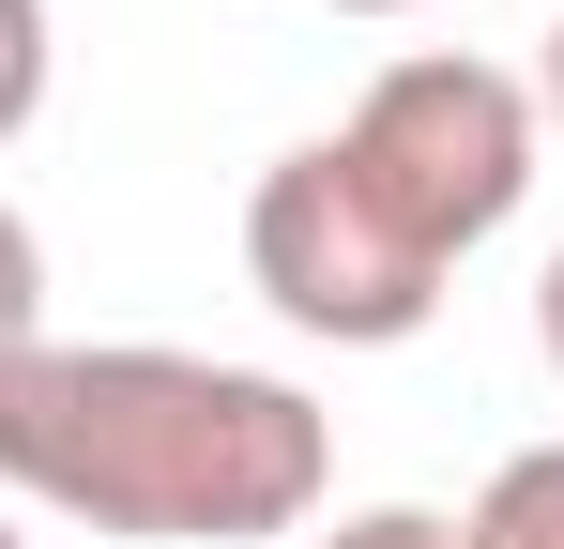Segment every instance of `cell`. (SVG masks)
Returning <instances> with one entry per match:
<instances>
[{
	"mask_svg": "<svg viewBox=\"0 0 564 549\" xmlns=\"http://www.w3.org/2000/svg\"><path fill=\"white\" fill-rule=\"evenodd\" d=\"M0 488L138 549H260L321 519L336 428L275 366L153 352V336H46L31 366H0Z\"/></svg>",
	"mask_w": 564,
	"mask_h": 549,
	"instance_id": "cell-2",
	"label": "cell"
},
{
	"mask_svg": "<svg viewBox=\"0 0 564 549\" xmlns=\"http://www.w3.org/2000/svg\"><path fill=\"white\" fill-rule=\"evenodd\" d=\"M534 352L564 366V245H550V274H534Z\"/></svg>",
	"mask_w": 564,
	"mask_h": 549,
	"instance_id": "cell-7",
	"label": "cell"
},
{
	"mask_svg": "<svg viewBox=\"0 0 564 549\" xmlns=\"http://www.w3.org/2000/svg\"><path fill=\"white\" fill-rule=\"evenodd\" d=\"M46 107V0H0V138H31Z\"/></svg>",
	"mask_w": 564,
	"mask_h": 549,
	"instance_id": "cell-5",
	"label": "cell"
},
{
	"mask_svg": "<svg viewBox=\"0 0 564 549\" xmlns=\"http://www.w3.org/2000/svg\"><path fill=\"white\" fill-rule=\"evenodd\" d=\"M46 352V245H31V214L0 198V366Z\"/></svg>",
	"mask_w": 564,
	"mask_h": 549,
	"instance_id": "cell-4",
	"label": "cell"
},
{
	"mask_svg": "<svg viewBox=\"0 0 564 549\" xmlns=\"http://www.w3.org/2000/svg\"><path fill=\"white\" fill-rule=\"evenodd\" d=\"M458 549H564V443H519L488 488H473Z\"/></svg>",
	"mask_w": 564,
	"mask_h": 549,
	"instance_id": "cell-3",
	"label": "cell"
},
{
	"mask_svg": "<svg viewBox=\"0 0 564 549\" xmlns=\"http://www.w3.org/2000/svg\"><path fill=\"white\" fill-rule=\"evenodd\" d=\"M519 92H534V122H564V15H550V46H534V77H519Z\"/></svg>",
	"mask_w": 564,
	"mask_h": 549,
	"instance_id": "cell-8",
	"label": "cell"
},
{
	"mask_svg": "<svg viewBox=\"0 0 564 549\" xmlns=\"http://www.w3.org/2000/svg\"><path fill=\"white\" fill-rule=\"evenodd\" d=\"M0 549H31V535H15V519H0Z\"/></svg>",
	"mask_w": 564,
	"mask_h": 549,
	"instance_id": "cell-10",
	"label": "cell"
},
{
	"mask_svg": "<svg viewBox=\"0 0 564 549\" xmlns=\"http://www.w3.org/2000/svg\"><path fill=\"white\" fill-rule=\"evenodd\" d=\"M534 198V92L503 62H381L367 107L336 138H305L260 169L245 198V274L290 336H336V352H397L427 336L443 274Z\"/></svg>",
	"mask_w": 564,
	"mask_h": 549,
	"instance_id": "cell-1",
	"label": "cell"
},
{
	"mask_svg": "<svg viewBox=\"0 0 564 549\" xmlns=\"http://www.w3.org/2000/svg\"><path fill=\"white\" fill-rule=\"evenodd\" d=\"M336 15H412V0H336Z\"/></svg>",
	"mask_w": 564,
	"mask_h": 549,
	"instance_id": "cell-9",
	"label": "cell"
},
{
	"mask_svg": "<svg viewBox=\"0 0 564 549\" xmlns=\"http://www.w3.org/2000/svg\"><path fill=\"white\" fill-rule=\"evenodd\" d=\"M305 549H458V519H427V504H367V519H336V535Z\"/></svg>",
	"mask_w": 564,
	"mask_h": 549,
	"instance_id": "cell-6",
	"label": "cell"
}]
</instances>
